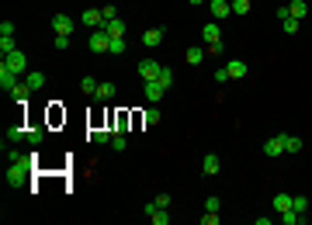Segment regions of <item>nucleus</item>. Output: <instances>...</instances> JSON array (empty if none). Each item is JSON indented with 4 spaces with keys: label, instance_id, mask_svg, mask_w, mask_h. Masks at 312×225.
Listing matches in <instances>:
<instances>
[{
    "label": "nucleus",
    "instance_id": "35",
    "mask_svg": "<svg viewBox=\"0 0 312 225\" xmlns=\"http://www.w3.org/2000/svg\"><path fill=\"white\" fill-rule=\"evenodd\" d=\"M56 49H59V52H66V49H70V35H56Z\"/></svg>",
    "mask_w": 312,
    "mask_h": 225
},
{
    "label": "nucleus",
    "instance_id": "27",
    "mask_svg": "<svg viewBox=\"0 0 312 225\" xmlns=\"http://www.w3.org/2000/svg\"><path fill=\"white\" fill-rule=\"evenodd\" d=\"M18 45H14V35H0V52L7 56V52H14Z\"/></svg>",
    "mask_w": 312,
    "mask_h": 225
},
{
    "label": "nucleus",
    "instance_id": "16",
    "mask_svg": "<svg viewBox=\"0 0 312 225\" xmlns=\"http://www.w3.org/2000/svg\"><path fill=\"white\" fill-rule=\"evenodd\" d=\"M201 38H205L208 45H212V42H222V31H219V24H215V21H208V24L201 28Z\"/></svg>",
    "mask_w": 312,
    "mask_h": 225
},
{
    "label": "nucleus",
    "instance_id": "31",
    "mask_svg": "<svg viewBox=\"0 0 312 225\" xmlns=\"http://www.w3.org/2000/svg\"><path fill=\"white\" fill-rule=\"evenodd\" d=\"M219 222H222L219 211H205V215H201V225H219Z\"/></svg>",
    "mask_w": 312,
    "mask_h": 225
},
{
    "label": "nucleus",
    "instance_id": "25",
    "mask_svg": "<svg viewBox=\"0 0 312 225\" xmlns=\"http://www.w3.org/2000/svg\"><path fill=\"white\" fill-rule=\"evenodd\" d=\"M94 97H101V101L115 97V83H98V90H94Z\"/></svg>",
    "mask_w": 312,
    "mask_h": 225
},
{
    "label": "nucleus",
    "instance_id": "9",
    "mask_svg": "<svg viewBox=\"0 0 312 225\" xmlns=\"http://www.w3.org/2000/svg\"><path fill=\"white\" fill-rule=\"evenodd\" d=\"M281 152H285V135H271V139H267V142H264V156H281Z\"/></svg>",
    "mask_w": 312,
    "mask_h": 225
},
{
    "label": "nucleus",
    "instance_id": "39",
    "mask_svg": "<svg viewBox=\"0 0 312 225\" xmlns=\"http://www.w3.org/2000/svg\"><path fill=\"white\" fill-rule=\"evenodd\" d=\"M188 4H195V7H201V4H208V0H188Z\"/></svg>",
    "mask_w": 312,
    "mask_h": 225
},
{
    "label": "nucleus",
    "instance_id": "10",
    "mask_svg": "<svg viewBox=\"0 0 312 225\" xmlns=\"http://www.w3.org/2000/svg\"><path fill=\"white\" fill-rule=\"evenodd\" d=\"M52 28H56V35H70L73 31V18L70 14H52Z\"/></svg>",
    "mask_w": 312,
    "mask_h": 225
},
{
    "label": "nucleus",
    "instance_id": "4",
    "mask_svg": "<svg viewBox=\"0 0 312 225\" xmlns=\"http://www.w3.org/2000/svg\"><path fill=\"white\" fill-rule=\"evenodd\" d=\"M222 73H226V80H243V76L250 73V66L243 59H229V66H222Z\"/></svg>",
    "mask_w": 312,
    "mask_h": 225
},
{
    "label": "nucleus",
    "instance_id": "12",
    "mask_svg": "<svg viewBox=\"0 0 312 225\" xmlns=\"http://www.w3.org/2000/svg\"><path fill=\"white\" fill-rule=\"evenodd\" d=\"M160 42H163V28H146V31H142V45H146V49H156Z\"/></svg>",
    "mask_w": 312,
    "mask_h": 225
},
{
    "label": "nucleus",
    "instance_id": "28",
    "mask_svg": "<svg viewBox=\"0 0 312 225\" xmlns=\"http://www.w3.org/2000/svg\"><path fill=\"white\" fill-rule=\"evenodd\" d=\"M156 83H163V87H174V70H160V76H156Z\"/></svg>",
    "mask_w": 312,
    "mask_h": 225
},
{
    "label": "nucleus",
    "instance_id": "22",
    "mask_svg": "<svg viewBox=\"0 0 312 225\" xmlns=\"http://www.w3.org/2000/svg\"><path fill=\"white\" fill-rule=\"evenodd\" d=\"M35 94V90H32V87H28V83H24V80H21L18 87H14V90H11V97H14V101H28V97Z\"/></svg>",
    "mask_w": 312,
    "mask_h": 225
},
{
    "label": "nucleus",
    "instance_id": "17",
    "mask_svg": "<svg viewBox=\"0 0 312 225\" xmlns=\"http://www.w3.org/2000/svg\"><path fill=\"white\" fill-rule=\"evenodd\" d=\"M24 83H28L32 90H42V87H45V73H42V70H32V73H24Z\"/></svg>",
    "mask_w": 312,
    "mask_h": 225
},
{
    "label": "nucleus",
    "instance_id": "33",
    "mask_svg": "<svg viewBox=\"0 0 312 225\" xmlns=\"http://www.w3.org/2000/svg\"><path fill=\"white\" fill-rule=\"evenodd\" d=\"M142 121H146V125H156V121H160V111H153V108L142 111Z\"/></svg>",
    "mask_w": 312,
    "mask_h": 225
},
{
    "label": "nucleus",
    "instance_id": "15",
    "mask_svg": "<svg viewBox=\"0 0 312 225\" xmlns=\"http://www.w3.org/2000/svg\"><path fill=\"white\" fill-rule=\"evenodd\" d=\"M104 31L111 38H125V21L121 18H111V21H104Z\"/></svg>",
    "mask_w": 312,
    "mask_h": 225
},
{
    "label": "nucleus",
    "instance_id": "24",
    "mask_svg": "<svg viewBox=\"0 0 312 225\" xmlns=\"http://www.w3.org/2000/svg\"><path fill=\"white\" fill-rule=\"evenodd\" d=\"M80 90H83L87 97H94V90H98V80H94V76H83V80H80Z\"/></svg>",
    "mask_w": 312,
    "mask_h": 225
},
{
    "label": "nucleus",
    "instance_id": "23",
    "mask_svg": "<svg viewBox=\"0 0 312 225\" xmlns=\"http://www.w3.org/2000/svg\"><path fill=\"white\" fill-rule=\"evenodd\" d=\"M281 24H285V35H298V31H302V21L298 18H285Z\"/></svg>",
    "mask_w": 312,
    "mask_h": 225
},
{
    "label": "nucleus",
    "instance_id": "3",
    "mask_svg": "<svg viewBox=\"0 0 312 225\" xmlns=\"http://www.w3.org/2000/svg\"><path fill=\"white\" fill-rule=\"evenodd\" d=\"M4 62H7V66H11V70H14L18 76H24V73H28V59H24V52H21V49L7 52V56H4Z\"/></svg>",
    "mask_w": 312,
    "mask_h": 225
},
{
    "label": "nucleus",
    "instance_id": "29",
    "mask_svg": "<svg viewBox=\"0 0 312 225\" xmlns=\"http://www.w3.org/2000/svg\"><path fill=\"white\" fill-rule=\"evenodd\" d=\"M125 52V38H111V45H108V56H121Z\"/></svg>",
    "mask_w": 312,
    "mask_h": 225
},
{
    "label": "nucleus",
    "instance_id": "26",
    "mask_svg": "<svg viewBox=\"0 0 312 225\" xmlns=\"http://www.w3.org/2000/svg\"><path fill=\"white\" fill-rule=\"evenodd\" d=\"M285 152H302V139L298 135H285Z\"/></svg>",
    "mask_w": 312,
    "mask_h": 225
},
{
    "label": "nucleus",
    "instance_id": "34",
    "mask_svg": "<svg viewBox=\"0 0 312 225\" xmlns=\"http://www.w3.org/2000/svg\"><path fill=\"white\" fill-rule=\"evenodd\" d=\"M111 146H115L118 152L125 149V135H121V132H115V135H111Z\"/></svg>",
    "mask_w": 312,
    "mask_h": 225
},
{
    "label": "nucleus",
    "instance_id": "1",
    "mask_svg": "<svg viewBox=\"0 0 312 225\" xmlns=\"http://www.w3.org/2000/svg\"><path fill=\"white\" fill-rule=\"evenodd\" d=\"M28 177H32V159L14 152V156H11V167H7V184H14V187H18V184H24Z\"/></svg>",
    "mask_w": 312,
    "mask_h": 225
},
{
    "label": "nucleus",
    "instance_id": "5",
    "mask_svg": "<svg viewBox=\"0 0 312 225\" xmlns=\"http://www.w3.org/2000/svg\"><path fill=\"white\" fill-rule=\"evenodd\" d=\"M108 45H111V35L104 28H94L90 31V52H108Z\"/></svg>",
    "mask_w": 312,
    "mask_h": 225
},
{
    "label": "nucleus",
    "instance_id": "36",
    "mask_svg": "<svg viewBox=\"0 0 312 225\" xmlns=\"http://www.w3.org/2000/svg\"><path fill=\"white\" fill-rule=\"evenodd\" d=\"M101 14H104V21L118 18V11H115V7H111V4H104V7H101Z\"/></svg>",
    "mask_w": 312,
    "mask_h": 225
},
{
    "label": "nucleus",
    "instance_id": "38",
    "mask_svg": "<svg viewBox=\"0 0 312 225\" xmlns=\"http://www.w3.org/2000/svg\"><path fill=\"white\" fill-rule=\"evenodd\" d=\"M205 52H208V56H219V52H222V42H212V45H208Z\"/></svg>",
    "mask_w": 312,
    "mask_h": 225
},
{
    "label": "nucleus",
    "instance_id": "14",
    "mask_svg": "<svg viewBox=\"0 0 312 225\" xmlns=\"http://www.w3.org/2000/svg\"><path fill=\"white\" fill-rule=\"evenodd\" d=\"M219 170H222V159H219L215 152H208V156L201 159V173H208V177H212V173H219Z\"/></svg>",
    "mask_w": 312,
    "mask_h": 225
},
{
    "label": "nucleus",
    "instance_id": "21",
    "mask_svg": "<svg viewBox=\"0 0 312 225\" xmlns=\"http://www.w3.org/2000/svg\"><path fill=\"white\" fill-rule=\"evenodd\" d=\"M208 56V52H205V49H201V45H191V49H188V52H184V59H188V62H191V66H198V62H201V59Z\"/></svg>",
    "mask_w": 312,
    "mask_h": 225
},
{
    "label": "nucleus",
    "instance_id": "13",
    "mask_svg": "<svg viewBox=\"0 0 312 225\" xmlns=\"http://www.w3.org/2000/svg\"><path fill=\"white\" fill-rule=\"evenodd\" d=\"M292 208L298 211V215H305V222H312V218H309V211H312V201L305 198V194H295V198H292Z\"/></svg>",
    "mask_w": 312,
    "mask_h": 225
},
{
    "label": "nucleus",
    "instance_id": "6",
    "mask_svg": "<svg viewBox=\"0 0 312 225\" xmlns=\"http://www.w3.org/2000/svg\"><path fill=\"white\" fill-rule=\"evenodd\" d=\"M18 83H21V76L14 73V70H11L7 62H0V87H4V90H14Z\"/></svg>",
    "mask_w": 312,
    "mask_h": 225
},
{
    "label": "nucleus",
    "instance_id": "7",
    "mask_svg": "<svg viewBox=\"0 0 312 225\" xmlns=\"http://www.w3.org/2000/svg\"><path fill=\"white\" fill-rule=\"evenodd\" d=\"M208 7H212L215 21H226L229 14H233V0H208Z\"/></svg>",
    "mask_w": 312,
    "mask_h": 225
},
{
    "label": "nucleus",
    "instance_id": "2",
    "mask_svg": "<svg viewBox=\"0 0 312 225\" xmlns=\"http://www.w3.org/2000/svg\"><path fill=\"white\" fill-rule=\"evenodd\" d=\"M142 215H146L153 225H170V208H156V201H146Z\"/></svg>",
    "mask_w": 312,
    "mask_h": 225
},
{
    "label": "nucleus",
    "instance_id": "18",
    "mask_svg": "<svg viewBox=\"0 0 312 225\" xmlns=\"http://www.w3.org/2000/svg\"><path fill=\"white\" fill-rule=\"evenodd\" d=\"M288 14L302 21L305 14H309V4H305V0H288Z\"/></svg>",
    "mask_w": 312,
    "mask_h": 225
},
{
    "label": "nucleus",
    "instance_id": "37",
    "mask_svg": "<svg viewBox=\"0 0 312 225\" xmlns=\"http://www.w3.org/2000/svg\"><path fill=\"white\" fill-rule=\"evenodd\" d=\"M219 208H222L219 198H208V201H205V211H219Z\"/></svg>",
    "mask_w": 312,
    "mask_h": 225
},
{
    "label": "nucleus",
    "instance_id": "30",
    "mask_svg": "<svg viewBox=\"0 0 312 225\" xmlns=\"http://www.w3.org/2000/svg\"><path fill=\"white\" fill-rule=\"evenodd\" d=\"M233 14H250V0H233Z\"/></svg>",
    "mask_w": 312,
    "mask_h": 225
},
{
    "label": "nucleus",
    "instance_id": "32",
    "mask_svg": "<svg viewBox=\"0 0 312 225\" xmlns=\"http://www.w3.org/2000/svg\"><path fill=\"white\" fill-rule=\"evenodd\" d=\"M153 201H156V208H170V205H174V198H170V194H156Z\"/></svg>",
    "mask_w": 312,
    "mask_h": 225
},
{
    "label": "nucleus",
    "instance_id": "8",
    "mask_svg": "<svg viewBox=\"0 0 312 225\" xmlns=\"http://www.w3.org/2000/svg\"><path fill=\"white\" fill-rule=\"evenodd\" d=\"M160 70H163L160 62H153V59H142V62H139V76H142V83L156 80V76H160Z\"/></svg>",
    "mask_w": 312,
    "mask_h": 225
},
{
    "label": "nucleus",
    "instance_id": "11",
    "mask_svg": "<svg viewBox=\"0 0 312 225\" xmlns=\"http://www.w3.org/2000/svg\"><path fill=\"white\" fill-rule=\"evenodd\" d=\"M80 21H83L87 28H104V14H101V11H94V7H87Z\"/></svg>",
    "mask_w": 312,
    "mask_h": 225
},
{
    "label": "nucleus",
    "instance_id": "20",
    "mask_svg": "<svg viewBox=\"0 0 312 225\" xmlns=\"http://www.w3.org/2000/svg\"><path fill=\"white\" fill-rule=\"evenodd\" d=\"M163 90H167V87H163V83H156V80H149V83H146V101H160V97H163Z\"/></svg>",
    "mask_w": 312,
    "mask_h": 225
},
{
    "label": "nucleus",
    "instance_id": "19",
    "mask_svg": "<svg viewBox=\"0 0 312 225\" xmlns=\"http://www.w3.org/2000/svg\"><path fill=\"white\" fill-rule=\"evenodd\" d=\"M292 198H295V194H274V198H271L274 211H277V215H281V211H288V208H292Z\"/></svg>",
    "mask_w": 312,
    "mask_h": 225
}]
</instances>
